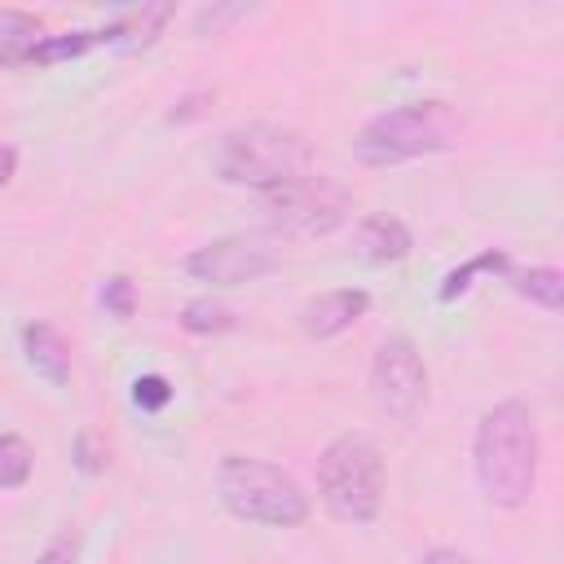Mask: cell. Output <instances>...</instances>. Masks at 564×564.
Instances as JSON below:
<instances>
[{
  "label": "cell",
  "mask_w": 564,
  "mask_h": 564,
  "mask_svg": "<svg viewBox=\"0 0 564 564\" xmlns=\"http://www.w3.org/2000/svg\"><path fill=\"white\" fill-rule=\"evenodd\" d=\"M476 485L489 507L516 511L538 489V423L524 401H498L480 414L471 441Z\"/></svg>",
  "instance_id": "obj_1"
},
{
  "label": "cell",
  "mask_w": 564,
  "mask_h": 564,
  "mask_svg": "<svg viewBox=\"0 0 564 564\" xmlns=\"http://www.w3.org/2000/svg\"><path fill=\"white\" fill-rule=\"evenodd\" d=\"M463 132H467L463 119L445 101H410L375 115L352 137V159L366 167H397V163L463 145Z\"/></svg>",
  "instance_id": "obj_2"
},
{
  "label": "cell",
  "mask_w": 564,
  "mask_h": 564,
  "mask_svg": "<svg viewBox=\"0 0 564 564\" xmlns=\"http://www.w3.org/2000/svg\"><path fill=\"white\" fill-rule=\"evenodd\" d=\"M313 150L295 128L282 123H238L220 132L212 145V172L225 185H247V189H269L278 181H291L308 172Z\"/></svg>",
  "instance_id": "obj_3"
},
{
  "label": "cell",
  "mask_w": 564,
  "mask_h": 564,
  "mask_svg": "<svg viewBox=\"0 0 564 564\" xmlns=\"http://www.w3.org/2000/svg\"><path fill=\"white\" fill-rule=\"evenodd\" d=\"M216 494L229 516L269 529H295L308 520V494L278 463L251 454H225L216 467Z\"/></svg>",
  "instance_id": "obj_4"
},
{
  "label": "cell",
  "mask_w": 564,
  "mask_h": 564,
  "mask_svg": "<svg viewBox=\"0 0 564 564\" xmlns=\"http://www.w3.org/2000/svg\"><path fill=\"white\" fill-rule=\"evenodd\" d=\"M322 507L339 524H370L383 507V454L366 432L335 436L317 458Z\"/></svg>",
  "instance_id": "obj_5"
},
{
  "label": "cell",
  "mask_w": 564,
  "mask_h": 564,
  "mask_svg": "<svg viewBox=\"0 0 564 564\" xmlns=\"http://www.w3.org/2000/svg\"><path fill=\"white\" fill-rule=\"evenodd\" d=\"M256 207H260V220L282 238H322L344 225L352 194L322 172H300L291 181L260 189Z\"/></svg>",
  "instance_id": "obj_6"
},
{
  "label": "cell",
  "mask_w": 564,
  "mask_h": 564,
  "mask_svg": "<svg viewBox=\"0 0 564 564\" xmlns=\"http://www.w3.org/2000/svg\"><path fill=\"white\" fill-rule=\"evenodd\" d=\"M370 401L383 419L410 423L427 401V366L405 335H388L370 361Z\"/></svg>",
  "instance_id": "obj_7"
},
{
  "label": "cell",
  "mask_w": 564,
  "mask_h": 564,
  "mask_svg": "<svg viewBox=\"0 0 564 564\" xmlns=\"http://www.w3.org/2000/svg\"><path fill=\"white\" fill-rule=\"evenodd\" d=\"M278 269V251L256 238H216L185 256V273L212 286H242Z\"/></svg>",
  "instance_id": "obj_8"
},
{
  "label": "cell",
  "mask_w": 564,
  "mask_h": 564,
  "mask_svg": "<svg viewBox=\"0 0 564 564\" xmlns=\"http://www.w3.org/2000/svg\"><path fill=\"white\" fill-rule=\"evenodd\" d=\"M366 308H370V295L361 286H339V291H326V295L308 300L304 313H300V326H304L308 339H335L352 322H361Z\"/></svg>",
  "instance_id": "obj_9"
},
{
  "label": "cell",
  "mask_w": 564,
  "mask_h": 564,
  "mask_svg": "<svg viewBox=\"0 0 564 564\" xmlns=\"http://www.w3.org/2000/svg\"><path fill=\"white\" fill-rule=\"evenodd\" d=\"M172 4H132V9H123L115 22H106L101 31H93L97 35V44H106V48H119V53H137V48H150L159 35H163V26L172 22Z\"/></svg>",
  "instance_id": "obj_10"
},
{
  "label": "cell",
  "mask_w": 564,
  "mask_h": 564,
  "mask_svg": "<svg viewBox=\"0 0 564 564\" xmlns=\"http://www.w3.org/2000/svg\"><path fill=\"white\" fill-rule=\"evenodd\" d=\"M22 357H26V366H31L44 383H53V388H66L70 375H75L70 339H66L57 326H48V322H26V326H22Z\"/></svg>",
  "instance_id": "obj_11"
},
{
  "label": "cell",
  "mask_w": 564,
  "mask_h": 564,
  "mask_svg": "<svg viewBox=\"0 0 564 564\" xmlns=\"http://www.w3.org/2000/svg\"><path fill=\"white\" fill-rule=\"evenodd\" d=\"M352 247H357V256H361V260H375V264H392V260H405V256H410L414 238H410V229H405L397 216H383V212H375V216H366V220L357 225V234H352Z\"/></svg>",
  "instance_id": "obj_12"
},
{
  "label": "cell",
  "mask_w": 564,
  "mask_h": 564,
  "mask_svg": "<svg viewBox=\"0 0 564 564\" xmlns=\"http://www.w3.org/2000/svg\"><path fill=\"white\" fill-rule=\"evenodd\" d=\"M40 40H44V26H40L35 13L0 9V70H9V66H26Z\"/></svg>",
  "instance_id": "obj_13"
},
{
  "label": "cell",
  "mask_w": 564,
  "mask_h": 564,
  "mask_svg": "<svg viewBox=\"0 0 564 564\" xmlns=\"http://www.w3.org/2000/svg\"><path fill=\"white\" fill-rule=\"evenodd\" d=\"M502 278H507V286H511L520 300H529V304H538V308H546V313H560V308H564V273H560V269L533 264V269H507Z\"/></svg>",
  "instance_id": "obj_14"
},
{
  "label": "cell",
  "mask_w": 564,
  "mask_h": 564,
  "mask_svg": "<svg viewBox=\"0 0 564 564\" xmlns=\"http://www.w3.org/2000/svg\"><path fill=\"white\" fill-rule=\"evenodd\" d=\"M511 269V260H507V251H480V256H471L467 264H458V269H449L445 273V282H441V291H436V300L441 304H454L458 295H467L471 291V278H480V273H507Z\"/></svg>",
  "instance_id": "obj_15"
},
{
  "label": "cell",
  "mask_w": 564,
  "mask_h": 564,
  "mask_svg": "<svg viewBox=\"0 0 564 564\" xmlns=\"http://www.w3.org/2000/svg\"><path fill=\"white\" fill-rule=\"evenodd\" d=\"M97 44L93 31H62V35H44L31 53L26 66H57V62H70V57H84L88 48Z\"/></svg>",
  "instance_id": "obj_16"
},
{
  "label": "cell",
  "mask_w": 564,
  "mask_h": 564,
  "mask_svg": "<svg viewBox=\"0 0 564 564\" xmlns=\"http://www.w3.org/2000/svg\"><path fill=\"white\" fill-rule=\"evenodd\" d=\"M176 322H181V330H189V335H220V330L234 326V308H225L220 300L203 295V300H189Z\"/></svg>",
  "instance_id": "obj_17"
},
{
  "label": "cell",
  "mask_w": 564,
  "mask_h": 564,
  "mask_svg": "<svg viewBox=\"0 0 564 564\" xmlns=\"http://www.w3.org/2000/svg\"><path fill=\"white\" fill-rule=\"evenodd\" d=\"M35 467V449L22 436H0V489H22L31 480Z\"/></svg>",
  "instance_id": "obj_18"
},
{
  "label": "cell",
  "mask_w": 564,
  "mask_h": 564,
  "mask_svg": "<svg viewBox=\"0 0 564 564\" xmlns=\"http://www.w3.org/2000/svg\"><path fill=\"white\" fill-rule=\"evenodd\" d=\"M97 300H101V308H106L115 322H128V317L137 313V282H132L128 273H110V278L101 282Z\"/></svg>",
  "instance_id": "obj_19"
},
{
  "label": "cell",
  "mask_w": 564,
  "mask_h": 564,
  "mask_svg": "<svg viewBox=\"0 0 564 564\" xmlns=\"http://www.w3.org/2000/svg\"><path fill=\"white\" fill-rule=\"evenodd\" d=\"M70 458H75V467H79L84 476H101V471H106V463H110L106 441H101L97 432H79V436H75V445H70Z\"/></svg>",
  "instance_id": "obj_20"
},
{
  "label": "cell",
  "mask_w": 564,
  "mask_h": 564,
  "mask_svg": "<svg viewBox=\"0 0 564 564\" xmlns=\"http://www.w3.org/2000/svg\"><path fill=\"white\" fill-rule=\"evenodd\" d=\"M167 401H172V383H167L163 375H137V379H132V405H137V410L154 414V410H163Z\"/></svg>",
  "instance_id": "obj_21"
},
{
  "label": "cell",
  "mask_w": 564,
  "mask_h": 564,
  "mask_svg": "<svg viewBox=\"0 0 564 564\" xmlns=\"http://www.w3.org/2000/svg\"><path fill=\"white\" fill-rule=\"evenodd\" d=\"M75 560H79V538H75V529H62V533L40 551L35 564H75Z\"/></svg>",
  "instance_id": "obj_22"
},
{
  "label": "cell",
  "mask_w": 564,
  "mask_h": 564,
  "mask_svg": "<svg viewBox=\"0 0 564 564\" xmlns=\"http://www.w3.org/2000/svg\"><path fill=\"white\" fill-rule=\"evenodd\" d=\"M13 167H18V150L13 145H0V189L13 181Z\"/></svg>",
  "instance_id": "obj_23"
},
{
  "label": "cell",
  "mask_w": 564,
  "mask_h": 564,
  "mask_svg": "<svg viewBox=\"0 0 564 564\" xmlns=\"http://www.w3.org/2000/svg\"><path fill=\"white\" fill-rule=\"evenodd\" d=\"M423 564H471L467 555H458V551H432Z\"/></svg>",
  "instance_id": "obj_24"
}]
</instances>
